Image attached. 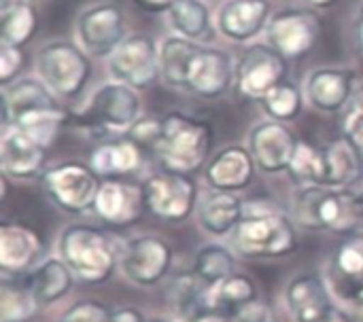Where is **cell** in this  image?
<instances>
[{
	"label": "cell",
	"instance_id": "1",
	"mask_svg": "<svg viewBox=\"0 0 363 322\" xmlns=\"http://www.w3.org/2000/svg\"><path fill=\"white\" fill-rule=\"evenodd\" d=\"M211 149V127L181 113L162 119V136L153 153L162 168L172 174L189 176L200 170Z\"/></svg>",
	"mask_w": 363,
	"mask_h": 322
},
{
	"label": "cell",
	"instance_id": "2",
	"mask_svg": "<svg viewBox=\"0 0 363 322\" xmlns=\"http://www.w3.org/2000/svg\"><path fill=\"white\" fill-rule=\"evenodd\" d=\"M60 255L74 278L87 284L106 282L119 263L113 240L89 225L66 227L60 236Z\"/></svg>",
	"mask_w": 363,
	"mask_h": 322
},
{
	"label": "cell",
	"instance_id": "3",
	"mask_svg": "<svg viewBox=\"0 0 363 322\" xmlns=\"http://www.w3.org/2000/svg\"><path fill=\"white\" fill-rule=\"evenodd\" d=\"M298 236L291 221L274 210H245L234 229V248L247 259H279L296 251Z\"/></svg>",
	"mask_w": 363,
	"mask_h": 322
},
{
	"label": "cell",
	"instance_id": "4",
	"mask_svg": "<svg viewBox=\"0 0 363 322\" xmlns=\"http://www.w3.org/2000/svg\"><path fill=\"white\" fill-rule=\"evenodd\" d=\"M355 193L334 187L308 185L294 197V219L298 225L313 231L345 234L357 227L355 221Z\"/></svg>",
	"mask_w": 363,
	"mask_h": 322
},
{
	"label": "cell",
	"instance_id": "5",
	"mask_svg": "<svg viewBox=\"0 0 363 322\" xmlns=\"http://www.w3.org/2000/svg\"><path fill=\"white\" fill-rule=\"evenodd\" d=\"M36 70L40 81L57 96H77L89 76V59L70 42H49L38 51Z\"/></svg>",
	"mask_w": 363,
	"mask_h": 322
},
{
	"label": "cell",
	"instance_id": "6",
	"mask_svg": "<svg viewBox=\"0 0 363 322\" xmlns=\"http://www.w3.org/2000/svg\"><path fill=\"white\" fill-rule=\"evenodd\" d=\"M285 301L294 322H355L334 304L330 284L317 274L296 276L285 291Z\"/></svg>",
	"mask_w": 363,
	"mask_h": 322
},
{
	"label": "cell",
	"instance_id": "7",
	"mask_svg": "<svg viewBox=\"0 0 363 322\" xmlns=\"http://www.w3.org/2000/svg\"><path fill=\"white\" fill-rule=\"evenodd\" d=\"M138 113L140 100L136 89L123 83H108L91 96L79 121L102 130H125L136 123Z\"/></svg>",
	"mask_w": 363,
	"mask_h": 322
},
{
	"label": "cell",
	"instance_id": "8",
	"mask_svg": "<svg viewBox=\"0 0 363 322\" xmlns=\"http://www.w3.org/2000/svg\"><path fill=\"white\" fill-rule=\"evenodd\" d=\"M45 185L51 200L68 212H85L94 208L100 189L98 174L91 166L66 161L45 174Z\"/></svg>",
	"mask_w": 363,
	"mask_h": 322
},
{
	"label": "cell",
	"instance_id": "9",
	"mask_svg": "<svg viewBox=\"0 0 363 322\" xmlns=\"http://www.w3.org/2000/svg\"><path fill=\"white\" fill-rule=\"evenodd\" d=\"M119 265L130 282L138 287H153L168 276L172 268V248L164 238L140 236L123 246Z\"/></svg>",
	"mask_w": 363,
	"mask_h": 322
},
{
	"label": "cell",
	"instance_id": "10",
	"mask_svg": "<svg viewBox=\"0 0 363 322\" xmlns=\"http://www.w3.org/2000/svg\"><path fill=\"white\" fill-rule=\"evenodd\" d=\"M111 74L117 83L130 85L134 89H145L155 83L160 68V55L155 42L145 34H134L125 38L108 59Z\"/></svg>",
	"mask_w": 363,
	"mask_h": 322
},
{
	"label": "cell",
	"instance_id": "11",
	"mask_svg": "<svg viewBox=\"0 0 363 322\" xmlns=\"http://www.w3.org/2000/svg\"><path fill=\"white\" fill-rule=\"evenodd\" d=\"M145 206L164 221H185L196 206V185L183 174H155L143 185Z\"/></svg>",
	"mask_w": 363,
	"mask_h": 322
},
{
	"label": "cell",
	"instance_id": "12",
	"mask_svg": "<svg viewBox=\"0 0 363 322\" xmlns=\"http://www.w3.org/2000/svg\"><path fill=\"white\" fill-rule=\"evenodd\" d=\"M285 57L270 45H253L238 64V89L247 98L264 100L270 89L285 81Z\"/></svg>",
	"mask_w": 363,
	"mask_h": 322
},
{
	"label": "cell",
	"instance_id": "13",
	"mask_svg": "<svg viewBox=\"0 0 363 322\" xmlns=\"http://www.w3.org/2000/svg\"><path fill=\"white\" fill-rule=\"evenodd\" d=\"M319 36V17L315 11H283L268 25V40L285 59L308 53Z\"/></svg>",
	"mask_w": 363,
	"mask_h": 322
},
{
	"label": "cell",
	"instance_id": "14",
	"mask_svg": "<svg viewBox=\"0 0 363 322\" xmlns=\"http://www.w3.org/2000/svg\"><path fill=\"white\" fill-rule=\"evenodd\" d=\"M79 40L89 55L102 57L123 42V13L115 4H98L79 17Z\"/></svg>",
	"mask_w": 363,
	"mask_h": 322
},
{
	"label": "cell",
	"instance_id": "15",
	"mask_svg": "<svg viewBox=\"0 0 363 322\" xmlns=\"http://www.w3.org/2000/svg\"><path fill=\"white\" fill-rule=\"evenodd\" d=\"M143 208H145L143 187L121 178H104L100 183L94 210L106 225L128 227L138 221Z\"/></svg>",
	"mask_w": 363,
	"mask_h": 322
},
{
	"label": "cell",
	"instance_id": "16",
	"mask_svg": "<svg viewBox=\"0 0 363 322\" xmlns=\"http://www.w3.org/2000/svg\"><path fill=\"white\" fill-rule=\"evenodd\" d=\"M296 146H298L296 136L281 121L262 123L253 127L249 136V151L255 163L270 174L289 170Z\"/></svg>",
	"mask_w": 363,
	"mask_h": 322
},
{
	"label": "cell",
	"instance_id": "17",
	"mask_svg": "<svg viewBox=\"0 0 363 322\" xmlns=\"http://www.w3.org/2000/svg\"><path fill=\"white\" fill-rule=\"evenodd\" d=\"M328 284L342 301L351 306L363 304V236H353L334 253Z\"/></svg>",
	"mask_w": 363,
	"mask_h": 322
},
{
	"label": "cell",
	"instance_id": "18",
	"mask_svg": "<svg viewBox=\"0 0 363 322\" xmlns=\"http://www.w3.org/2000/svg\"><path fill=\"white\" fill-rule=\"evenodd\" d=\"M232 76H234V64L230 53L221 49L202 47L189 66L185 89H189L200 98L211 100L225 93V89L232 83Z\"/></svg>",
	"mask_w": 363,
	"mask_h": 322
},
{
	"label": "cell",
	"instance_id": "19",
	"mask_svg": "<svg viewBox=\"0 0 363 322\" xmlns=\"http://www.w3.org/2000/svg\"><path fill=\"white\" fill-rule=\"evenodd\" d=\"M47 155V146L19 127H11L2 136L0 166L2 172L15 178H32Z\"/></svg>",
	"mask_w": 363,
	"mask_h": 322
},
{
	"label": "cell",
	"instance_id": "20",
	"mask_svg": "<svg viewBox=\"0 0 363 322\" xmlns=\"http://www.w3.org/2000/svg\"><path fill=\"white\" fill-rule=\"evenodd\" d=\"M253 155L242 146H228L206 166V183L215 191L236 193L253 180Z\"/></svg>",
	"mask_w": 363,
	"mask_h": 322
},
{
	"label": "cell",
	"instance_id": "21",
	"mask_svg": "<svg viewBox=\"0 0 363 322\" xmlns=\"http://www.w3.org/2000/svg\"><path fill=\"white\" fill-rule=\"evenodd\" d=\"M40 253L38 236L19 223L0 225V268L11 274H21L34 265Z\"/></svg>",
	"mask_w": 363,
	"mask_h": 322
},
{
	"label": "cell",
	"instance_id": "22",
	"mask_svg": "<svg viewBox=\"0 0 363 322\" xmlns=\"http://www.w3.org/2000/svg\"><path fill=\"white\" fill-rule=\"evenodd\" d=\"M306 96L311 104L325 113L345 110L353 96V74L347 70L323 68L311 74L306 83Z\"/></svg>",
	"mask_w": 363,
	"mask_h": 322
},
{
	"label": "cell",
	"instance_id": "23",
	"mask_svg": "<svg viewBox=\"0 0 363 322\" xmlns=\"http://www.w3.org/2000/svg\"><path fill=\"white\" fill-rule=\"evenodd\" d=\"M245 219V206L238 195L211 191L198 202V221L211 236H228Z\"/></svg>",
	"mask_w": 363,
	"mask_h": 322
},
{
	"label": "cell",
	"instance_id": "24",
	"mask_svg": "<svg viewBox=\"0 0 363 322\" xmlns=\"http://www.w3.org/2000/svg\"><path fill=\"white\" fill-rule=\"evenodd\" d=\"M268 13L266 0H230L219 13V30L232 40H249L264 28Z\"/></svg>",
	"mask_w": 363,
	"mask_h": 322
},
{
	"label": "cell",
	"instance_id": "25",
	"mask_svg": "<svg viewBox=\"0 0 363 322\" xmlns=\"http://www.w3.org/2000/svg\"><path fill=\"white\" fill-rule=\"evenodd\" d=\"M23 284L36 297L40 308H45L70 293L74 284V274L64 259H47L38 268H34V272L28 274Z\"/></svg>",
	"mask_w": 363,
	"mask_h": 322
},
{
	"label": "cell",
	"instance_id": "26",
	"mask_svg": "<svg viewBox=\"0 0 363 322\" xmlns=\"http://www.w3.org/2000/svg\"><path fill=\"white\" fill-rule=\"evenodd\" d=\"M257 301V287L245 274H232L215 287L206 289V304L232 321L251 304Z\"/></svg>",
	"mask_w": 363,
	"mask_h": 322
},
{
	"label": "cell",
	"instance_id": "27",
	"mask_svg": "<svg viewBox=\"0 0 363 322\" xmlns=\"http://www.w3.org/2000/svg\"><path fill=\"white\" fill-rule=\"evenodd\" d=\"M140 146L134 140H121L111 144H100L91 153V170L102 178H119L136 172L140 168Z\"/></svg>",
	"mask_w": 363,
	"mask_h": 322
},
{
	"label": "cell",
	"instance_id": "28",
	"mask_svg": "<svg viewBox=\"0 0 363 322\" xmlns=\"http://www.w3.org/2000/svg\"><path fill=\"white\" fill-rule=\"evenodd\" d=\"M328 178L325 187H349L363 176V159L355 144L349 138H340L325 146Z\"/></svg>",
	"mask_w": 363,
	"mask_h": 322
},
{
	"label": "cell",
	"instance_id": "29",
	"mask_svg": "<svg viewBox=\"0 0 363 322\" xmlns=\"http://www.w3.org/2000/svg\"><path fill=\"white\" fill-rule=\"evenodd\" d=\"M2 102H4L6 121H15L17 117L36 108L57 106L51 96V89L43 81H34V79H23L13 83L11 87H4Z\"/></svg>",
	"mask_w": 363,
	"mask_h": 322
},
{
	"label": "cell",
	"instance_id": "30",
	"mask_svg": "<svg viewBox=\"0 0 363 322\" xmlns=\"http://www.w3.org/2000/svg\"><path fill=\"white\" fill-rule=\"evenodd\" d=\"M200 49L202 45L185 36H172L164 40L162 51H160V68L168 85H174V87L187 85L189 66Z\"/></svg>",
	"mask_w": 363,
	"mask_h": 322
},
{
	"label": "cell",
	"instance_id": "31",
	"mask_svg": "<svg viewBox=\"0 0 363 322\" xmlns=\"http://www.w3.org/2000/svg\"><path fill=\"white\" fill-rule=\"evenodd\" d=\"M2 45L21 47L30 40L36 30V13L28 2H6L2 4Z\"/></svg>",
	"mask_w": 363,
	"mask_h": 322
},
{
	"label": "cell",
	"instance_id": "32",
	"mask_svg": "<svg viewBox=\"0 0 363 322\" xmlns=\"http://www.w3.org/2000/svg\"><path fill=\"white\" fill-rule=\"evenodd\" d=\"M172 28L191 40H202L211 32V13L202 0H179L170 8Z\"/></svg>",
	"mask_w": 363,
	"mask_h": 322
},
{
	"label": "cell",
	"instance_id": "33",
	"mask_svg": "<svg viewBox=\"0 0 363 322\" xmlns=\"http://www.w3.org/2000/svg\"><path fill=\"white\" fill-rule=\"evenodd\" d=\"M289 172L300 183L325 187V178H328L325 149H317L311 142H298L289 163Z\"/></svg>",
	"mask_w": 363,
	"mask_h": 322
},
{
	"label": "cell",
	"instance_id": "34",
	"mask_svg": "<svg viewBox=\"0 0 363 322\" xmlns=\"http://www.w3.org/2000/svg\"><path fill=\"white\" fill-rule=\"evenodd\" d=\"M40 304L30 293L26 284H15L4 280L0 284V321L28 322L38 312Z\"/></svg>",
	"mask_w": 363,
	"mask_h": 322
},
{
	"label": "cell",
	"instance_id": "35",
	"mask_svg": "<svg viewBox=\"0 0 363 322\" xmlns=\"http://www.w3.org/2000/svg\"><path fill=\"white\" fill-rule=\"evenodd\" d=\"M66 121H68V113H64L57 106H47V108H36V110H30V113L17 117L13 121V125L28 132L30 136L40 140L45 146H49Z\"/></svg>",
	"mask_w": 363,
	"mask_h": 322
},
{
	"label": "cell",
	"instance_id": "36",
	"mask_svg": "<svg viewBox=\"0 0 363 322\" xmlns=\"http://www.w3.org/2000/svg\"><path fill=\"white\" fill-rule=\"evenodd\" d=\"M234 265H236L234 255L225 246L208 244V246L198 251V255H196V270L194 272L198 274V278L206 287H215L221 280H225L232 274H236Z\"/></svg>",
	"mask_w": 363,
	"mask_h": 322
},
{
	"label": "cell",
	"instance_id": "37",
	"mask_svg": "<svg viewBox=\"0 0 363 322\" xmlns=\"http://www.w3.org/2000/svg\"><path fill=\"white\" fill-rule=\"evenodd\" d=\"M266 113L277 121H291L302 110V93L294 83H281L266 93L262 100Z\"/></svg>",
	"mask_w": 363,
	"mask_h": 322
},
{
	"label": "cell",
	"instance_id": "38",
	"mask_svg": "<svg viewBox=\"0 0 363 322\" xmlns=\"http://www.w3.org/2000/svg\"><path fill=\"white\" fill-rule=\"evenodd\" d=\"M62 322H113V310L100 301L85 299L70 306Z\"/></svg>",
	"mask_w": 363,
	"mask_h": 322
},
{
	"label": "cell",
	"instance_id": "39",
	"mask_svg": "<svg viewBox=\"0 0 363 322\" xmlns=\"http://www.w3.org/2000/svg\"><path fill=\"white\" fill-rule=\"evenodd\" d=\"M345 138H349L355 149L359 151L363 159V98H353L347 106H345Z\"/></svg>",
	"mask_w": 363,
	"mask_h": 322
},
{
	"label": "cell",
	"instance_id": "40",
	"mask_svg": "<svg viewBox=\"0 0 363 322\" xmlns=\"http://www.w3.org/2000/svg\"><path fill=\"white\" fill-rule=\"evenodd\" d=\"M162 136V119H140L132 125V138L138 146L155 149Z\"/></svg>",
	"mask_w": 363,
	"mask_h": 322
},
{
	"label": "cell",
	"instance_id": "41",
	"mask_svg": "<svg viewBox=\"0 0 363 322\" xmlns=\"http://www.w3.org/2000/svg\"><path fill=\"white\" fill-rule=\"evenodd\" d=\"M19 66H21L19 47L2 45V49H0V81H2V85H6L13 79V74L19 70Z\"/></svg>",
	"mask_w": 363,
	"mask_h": 322
},
{
	"label": "cell",
	"instance_id": "42",
	"mask_svg": "<svg viewBox=\"0 0 363 322\" xmlns=\"http://www.w3.org/2000/svg\"><path fill=\"white\" fill-rule=\"evenodd\" d=\"M183 322H232L230 316H225L223 312H219V310H215V308H211L206 301L202 304V306H198L194 312H189Z\"/></svg>",
	"mask_w": 363,
	"mask_h": 322
},
{
	"label": "cell",
	"instance_id": "43",
	"mask_svg": "<svg viewBox=\"0 0 363 322\" xmlns=\"http://www.w3.org/2000/svg\"><path fill=\"white\" fill-rule=\"evenodd\" d=\"M234 322H274V316H272V312H270L264 304L255 301V304L247 306V308L234 318Z\"/></svg>",
	"mask_w": 363,
	"mask_h": 322
},
{
	"label": "cell",
	"instance_id": "44",
	"mask_svg": "<svg viewBox=\"0 0 363 322\" xmlns=\"http://www.w3.org/2000/svg\"><path fill=\"white\" fill-rule=\"evenodd\" d=\"M113 322H145V318L134 308H121V310H113Z\"/></svg>",
	"mask_w": 363,
	"mask_h": 322
},
{
	"label": "cell",
	"instance_id": "45",
	"mask_svg": "<svg viewBox=\"0 0 363 322\" xmlns=\"http://www.w3.org/2000/svg\"><path fill=\"white\" fill-rule=\"evenodd\" d=\"M145 11H170L179 0H134Z\"/></svg>",
	"mask_w": 363,
	"mask_h": 322
},
{
	"label": "cell",
	"instance_id": "46",
	"mask_svg": "<svg viewBox=\"0 0 363 322\" xmlns=\"http://www.w3.org/2000/svg\"><path fill=\"white\" fill-rule=\"evenodd\" d=\"M353 206H355V221H357V227H362L363 229V191L355 195Z\"/></svg>",
	"mask_w": 363,
	"mask_h": 322
},
{
	"label": "cell",
	"instance_id": "47",
	"mask_svg": "<svg viewBox=\"0 0 363 322\" xmlns=\"http://www.w3.org/2000/svg\"><path fill=\"white\" fill-rule=\"evenodd\" d=\"M351 318H353L355 322H363V304H359V306H353Z\"/></svg>",
	"mask_w": 363,
	"mask_h": 322
},
{
	"label": "cell",
	"instance_id": "48",
	"mask_svg": "<svg viewBox=\"0 0 363 322\" xmlns=\"http://www.w3.org/2000/svg\"><path fill=\"white\" fill-rule=\"evenodd\" d=\"M311 6H317V8H325V6H330V4H334L336 0H306Z\"/></svg>",
	"mask_w": 363,
	"mask_h": 322
},
{
	"label": "cell",
	"instance_id": "49",
	"mask_svg": "<svg viewBox=\"0 0 363 322\" xmlns=\"http://www.w3.org/2000/svg\"><path fill=\"white\" fill-rule=\"evenodd\" d=\"M357 38H359V47H362L363 53V13L362 17H359V25H357Z\"/></svg>",
	"mask_w": 363,
	"mask_h": 322
},
{
	"label": "cell",
	"instance_id": "50",
	"mask_svg": "<svg viewBox=\"0 0 363 322\" xmlns=\"http://www.w3.org/2000/svg\"><path fill=\"white\" fill-rule=\"evenodd\" d=\"M145 322H166V321H162V318H151V321H145Z\"/></svg>",
	"mask_w": 363,
	"mask_h": 322
},
{
	"label": "cell",
	"instance_id": "51",
	"mask_svg": "<svg viewBox=\"0 0 363 322\" xmlns=\"http://www.w3.org/2000/svg\"><path fill=\"white\" fill-rule=\"evenodd\" d=\"M232 322H234V321H232Z\"/></svg>",
	"mask_w": 363,
	"mask_h": 322
}]
</instances>
